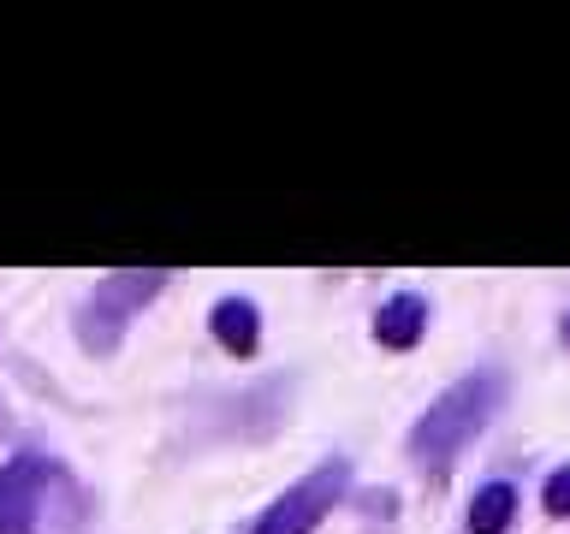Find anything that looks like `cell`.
Instances as JSON below:
<instances>
[{
  "label": "cell",
  "mask_w": 570,
  "mask_h": 534,
  "mask_svg": "<svg viewBox=\"0 0 570 534\" xmlns=\"http://www.w3.org/2000/svg\"><path fill=\"white\" fill-rule=\"evenodd\" d=\"M499 398H505V374L475 368V374H463L440 404H428V416L410 427V457H416V469H445V463L493 422Z\"/></svg>",
  "instance_id": "6da1fadb"
},
{
  "label": "cell",
  "mask_w": 570,
  "mask_h": 534,
  "mask_svg": "<svg viewBox=\"0 0 570 534\" xmlns=\"http://www.w3.org/2000/svg\"><path fill=\"white\" fill-rule=\"evenodd\" d=\"M345 487H351L345 463H321V469L303 475L292 493H279L274 505L249 523V534H315V523L338 505V498H345Z\"/></svg>",
  "instance_id": "7a4b0ae2"
},
{
  "label": "cell",
  "mask_w": 570,
  "mask_h": 534,
  "mask_svg": "<svg viewBox=\"0 0 570 534\" xmlns=\"http://www.w3.org/2000/svg\"><path fill=\"white\" fill-rule=\"evenodd\" d=\"M48 463L36 452H18L0 469V534H36L42 523V498H48Z\"/></svg>",
  "instance_id": "3957f363"
},
{
  "label": "cell",
  "mask_w": 570,
  "mask_h": 534,
  "mask_svg": "<svg viewBox=\"0 0 570 534\" xmlns=\"http://www.w3.org/2000/svg\"><path fill=\"white\" fill-rule=\"evenodd\" d=\"M422 333H428V297H416V291H399V297H386L381 309H374V345L416 350Z\"/></svg>",
  "instance_id": "277c9868"
},
{
  "label": "cell",
  "mask_w": 570,
  "mask_h": 534,
  "mask_svg": "<svg viewBox=\"0 0 570 534\" xmlns=\"http://www.w3.org/2000/svg\"><path fill=\"white\" fill-rule=\"evenodd\" d=\"M517 511H523V493H517L511 481H481L463 523H470V534H511Z\"/></svg>",
  "instance_id": "5b68a950"
},
{
  "label": "cell",
  "mask_w": 570,
  "mask_h": 534,
  "mask_svg": "<svg viewBox=\"0 0 570 534\" xmlns=\"http://www.w3.org/2000/svg\"><path fill=\"white\" fill-rule=\"evenodd\" d=\"M214 338H220L226 350H238V356L256 350V303H244V297L214 303Z\"/></svg>",
  "instance_id": "8992f818"
},
{
  "label": "cell",
  "mask_w": 570,
  "mask_h": 534,
  "mask_svg": "<svg viewBox=\"0 0 570 534\" xmlns=\"http://www.w3.org/2000/svg\"><path fill=\"white\" fill-rule=\"evenodd\" d=\"M541 505H547V516H570V463H559L541 481Z\"/></svg>",
  "instance_id": "52a82bcc"
},
{
  "label": "cell",
  "mask_w": 570,
  "mask_h": 534,
  "mask_svg": "<svg viewBox=\"0 0 570 534\" xmlns=\"http://www.w3.org/2000/svg\"><path fill=\"white\" fill-rule=\"evenodd\" d=\"M559 338H564V345H570V315H564V320H559Z\"/></svg>",
  "instance_id": "ba28073f"
}]
</instances>
